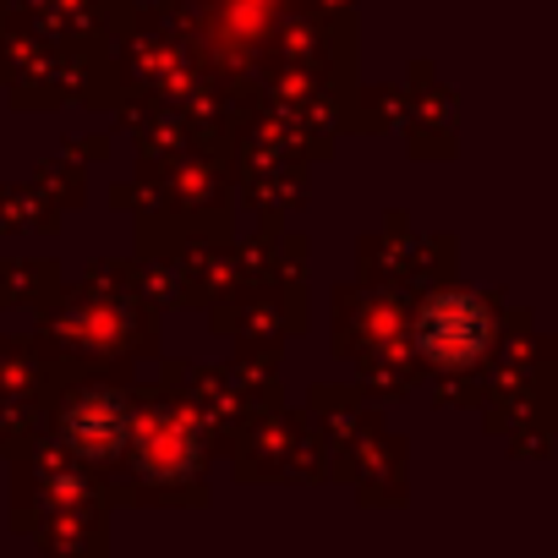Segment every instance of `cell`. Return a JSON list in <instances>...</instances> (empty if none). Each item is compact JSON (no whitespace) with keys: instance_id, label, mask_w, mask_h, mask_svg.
Masks as SVG:
<instances>
[{"instance_id":"1","label":"cell","mask_w":558,"mask_h":558,"mask_svg":"<svg viewBox=\"0 0 558 558\" xmlns=\"http://www.w3.org/2000/svg\"><path fill=\"white\" fill-rule=\"evenodd\" d=\"M422 345H433L438 356H471L482 345V318L465 302H444L427 324H422Z\"/></svg>"}]
</instances>
